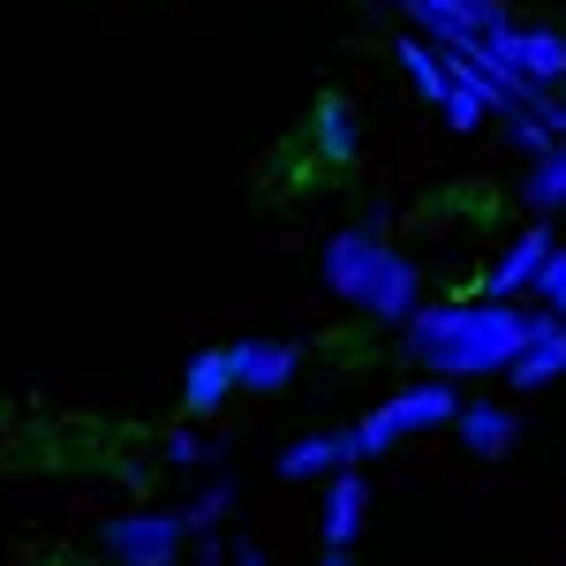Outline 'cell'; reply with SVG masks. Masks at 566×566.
Segmentation results:
<instances>
[{"instance_id":"3957f363","label":"cell","mask_w":566,"mask_h":566,"mask_svg":"<svg viewBox=\"0 0 566 566\" xmlns=\"http://www.w3.org/2000/svg\"><path fill=\"white\" fill-rule=\"evenodd\" d=\"M461 400H469V392L453 386V378H408L392 400H378V408L355 423V461H386V453H400V438L453 431Z\"/></svg>"},{"instance_id":"7402d4cb","label":"cell","mask_w":566,"mask_h":566,"mask_svg":"<svg viewBox=\"0 0 566 566\" xmlns=\"http://www.w3.org/2000/svg\"><path fill=\"white\" fill-rule=\"evenodd\" d=\"M227 566H272V559H264L258 544H227Z\"/></svg>"},{"instance_id":"52a82bcc","label":"cell","mask_w":566,"mask_h":566,"mask_svg":"<svg viewBox=\"0 0 566 566\" xmlns=\"http://www.w3.org/2000/svg\"><path fill=\"white\" fill-rule=\"evenodd\" d=\"M453 438H461L469 461H506V453L522 446V408H514V400H461Z\"/></svg>"},{"instance_id":"5bb4252c","label":"cell","mask_w":566,"mask_h":566,"mask_svg":"<svg viewBox=\"0 0 566 566\" xmlns=\"http://www.w3.org/2000/svg\"><path fill=\"white\" fill-rule=\"evenodd\" d=\"M234 476H205L189 499H181L175 514H181V536H212V528H227V514H234Z\"/></svg>"},{"instance_id":"8fae6325","label":"cell","mask_w":566,"mask_h":566,"mask_svg":"<svg viewBox=\"0 0 566 566\" xmlns=\"http://www.w3.org/2000/svg\"><path fill=\"white\" fill-rule=\"evenodd\" d=\"M280 483H325L333 469H355V431H303L295 446H280Z\"/></svg>"},{"instance_id":"277c9868","label":"cell","mask_w":566,"mask_h":566,"mask_svg":"<svg viewBox=\"0 0 566 566\" xmlns=\"http://www.w3.org/2000/svg\"><path fill=\"white\" fill-rule=\"evenodd\" d=\"M98 552L114 566H181L189 536H181V514L175 506H129L98 528Z\"/></svg>"},{"instance_id":"7c38bea8","label":"cell","mask_w":566,"mask_h":566,"mask_svg":"<svg viewBox=\"0 0 566 566\" xmlns=\"http://www.w3.org/2000/svg\"><path fill=\"white\" fill-rule=\"evenodd\" d=\"M227 400H234V363H227V348H197L181 363V408H189V423H212Z\"/></svg>"},{"instance_id":"4fadbf2b","label":"cell","mask_w":566,"mask_h":566,"mask_svg":"<svg viewBox=\"0 0 566 566\" xmlns=\"http://www.w3.org/2000/svg\"><path fill=\"white\" fill-rule=\"evenodd\" d=\"M522 205L536 219H552V212H566V144H552V151H536L522 167Z\"/></svg>"},{"instance_id":"44dd1931","label":"cell","mask_w":566,"mask_h":566,"mask_svg":"<svg viewBox=\"0 0 566 566\" xmlns=\"http://www.w3.org/2000/svg\"><path fill=\"white\" fill-rule=\"evenodd\" d=\"M114 483H122V491H136V499H144V491H151V469H144V461H122V469H114Z\"/></svg>"},{"instance_id":"6da1fadb","label":"cell","mask_w":566,"mask_h":566,"mask_svg":"<svg viewBox=\"0 0 566 566\" xmlns=\"http://www.w3.org/2000/svg\"><path fill=\"white\" fill-rule=\"evenodd\" d=\"M400 363H416L423 378H453L476 386L499 378L536 333V303H491V295H446V303H416L400 325Z\"/></svg>"},{"instance_id":"ba28073f","label":"cell","mask_w":566,"mask_h":566,"mask_svg":"<svg viewBox=\"0 0 566 566\" xmlns=\"http://www.w3.org/2000/svg\"><path fill=\"white\" fill-rule=\"evenodd\" d=\"M514 392H544L566 378V317H552V310H536V333H528V348L499 370Z\"/></svg>"},{"instance_id":"2e32d148","label":"cell","mask_w":566,"mask_h":566,"mask_svg":"<svg viewBox=\"0 0 566 566\" xmlns=\"http://www.w3.org/2000/svg\"><path fill=\"white\" fill-rule=\"evenodd\" d=\"M392 61H400V76L416 84V98H431V106L446 98V53H438L423 31H416V39H392Z\"/></svg>"},{"instance_id":"5b68a950","label":"cell","mask_w":566,"mask_h":566,"mask_svg":"<svg viewBox=\"0 0 566 566\" xmlns=\"http://www.w3.org/2000/svg\"><path fill=\"white\" fill-rule=\"evenodd\" d=\"M559 250V234H552V219H528L522 234L499 250V258L483 264L476 295H491V303H528V287H536V272H544V258Z\"/></svg>"},{"instance_id":"9c48e42d","label":"cell","mask_w":566,"mask_h":566,"mask_svg":"<svg viewBox=\"0 0 566 566\" xmlns=\"http://www.w3.org/2000/svg\"><path fill=\"white\" fill-rule=\"evenodd\" d=\"M227 363H234V392H287L303 370V348L295 340H234Z\"/></svg>"},{"instance_id":"ffe728a7","label":"cell","mask_w":566,"mask_h":566,"mask_svg":"<svg viewBox=\"0 0 566 566\" xmlns=\"http://www.w3.org/2000/svg\"><path fill=\"white\" fill-rule=\"evenodd\" d=\"M189 566H227V544H219V528L212 536H189V552H181Z\"/></svg>"},{"instance_id":"9a60e30c","label":"cell","mask_w":566,"mask_h":566,"mask_svg":"<svg viewBox=\"0 0 566 566\" xmlns=\"http://www.w3.org/2000/svg\"><path fill=\"white\" fill-rule=\"evenodd\" d=\"M219 461H227V438L219 431H205V423L167 431V469H175V476H212Z\"/></svg>"},{"instance_id":"cb8c5ba5","label":"cell","mask_w":566,"mask_h":566,"mask_svg":"<svg viewBox=\"0 0 566 566\" xmlns=\"http://www.w3.org/2000/svg\"><path fill=\"white\" fill-rule=\"evenodd\" d=\"M559 106H566V84H559Z\"/></svg>"},{"instance_id":"7a4b0ae2","label":"cell","mask_w":566,"mask_h":566,"mask_svg":"<svg viewBox=\"0 0 566 566\" xmlns=\"http://www.w3.org/2000/svg\"><path fill=\"white\" fill-rule=\"evenodd\" d=\"M317 272H325V295H340L355 303L370 325H400L408 310L423 303V272L408 250H392L386 234H363V227H340V234H325V250H317Z\"/></svg>"},{"instance_id":"ac0fdd59","label":"cell","mask_w":566,"mask_h":566,"mask_svg":"<svg viewBox=\"0 0 566 566\" xmlns=\"http://www.w3.org/2000/svg\"><path fill=\"white\" fill-rule=\"evenodd\" d=\"M528 303L552 310V317H566V242L544 258V272H536V287H528Z\"/></svg>"},{"instance_id":"e0dca14e","label":"cell","mask_w":566,"mask_h":566,"mask_svg":"<svg viewBox=\"0 0 566 566\" xmlns=\"http://www.w3.org/2000/svg\"><path fill=\"white\" fill-rule=\"evenodd\" d=\"M491 122H499V136H506V144H514L522 159H536V151H552V129H544V114H536V106H499Z\"/></svg>"},{"instance_id":"603a6c76","label":"cell","mask_w":566,"mask_h":566,"mask_svg":"<svg viewBox=\"0 0 566 566\" xmlns=\"http://www.w3.org/2000/svg\"><path fill=\"white\" fill-rule=\"evenodd\" d=\"M317 566H355V559H348V552H325V559H317Z\"/></svg>"},{"instance_id":"8992f818","label":"cell","mask_w":566,"mask_h":566,"mask_svg":"<svg viewBox=\"0 0 566 566\" xmlns=\"http://www.w3.org/2000/svg\"><path fill=\"white\" fill-rule=\"evenodd\" d=\"M363 522H370V476H363V461H355V469H333V476H325V499H317V536H325V552H355Z\"/></svg>"},{"instance_id":"30bf717a","label":"cell","mask_w":566,"mask_h":566,"mask_svg":"<svg viewBox=\"0 0 566 566\" xmlns=\"http://www.w3.org/2000/svg\"><path fill=\"white\" fill-rule=\"evenodd\" d=\"M310 151H317L325 167H355V159H363V114H355V98L325 91V98L310 106Z\"/></svg>"},{"instance_id":"d6986e66","label":"cell","mask_w":566,"mask_h":566,"mask_svg":"<svg viewBox=\"0 0 566 566\" xmlns=\"http://www.w3.org/2000/svg\"><path fill=\"white\" fill-rule=\"evenodd\" d=\"M392 227H400V205H392V197H370V205H363V234H386L392 242Z\"/></svg>"}]
</instances>
